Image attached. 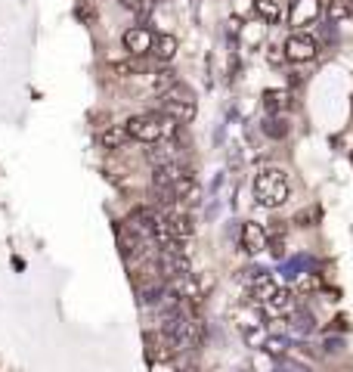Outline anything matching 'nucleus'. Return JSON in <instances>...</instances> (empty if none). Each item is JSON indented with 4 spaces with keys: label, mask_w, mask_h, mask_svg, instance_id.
<instances>
[{
    "label": "nucleus",
    "mask_w": 353,
    "mask_h": 372,
    "mask_svg": "<svg viewBox=\"0 0 353 372\" xmlns=\"http://www.w3.org/2000/svg\"><path fill=\"white\" fill-rule=\"evenodd\" d=\"M177 121L171 115H164L161 109L158 112H143V115H134L124 121V131L127 137L136 140V143H161V140H174L177 134Z\"/></svg>",
    "instance_id": "obj_1"
},
{
    "label": "nucleus",
    "mask_w": 353,
    "mask_h": 372,
    "mask_svg": "<svg viewBox=\"0 0 353 372\" xmlns=\"http://www.w3.org/2000/svg\"><path fill=\"white\" fill-rule=\"evenodd\" d=\"M251 189H254V202L261 208H282L291 196V180L282 168H264L257 171Z\"/></svg>",
    "instance_id": "obj_2"
},
{
    "label": "nucleus",
    "mask_w": 353,
    "mask_h": 372,
    "mask_svg": "<svg viewBox=\"0 0 353 372\" xmlns=\"http://www.w3.org/2000/svg\"><path fill=\"white\" fill-rule=\"evenodd\" d=\"M158 106H161L164 115H171L177 124H189V121L196 118V109H199L196 93L186 87V84H180V81L171 84V87L161 93V103H158Z\"/></svg>",
    "instance_id": "obj_3"
},
{
    "label": "nucleus",
    "mask_w": 353,
    "mask_h": 372,
    "mask_svg": "<svg viewBox=\"0 0 353 372\" xmlns=\"http://www.w3.org/2000/svg\"><path fill=\"white\" fill-rule=\"evenodd\" d=\"M285 59L288 62H310L319 56V44H316V38H310L304 31H294L291 38L285 41Z\"/></svg>",
    "instance_id": "obj_4"
},
{
    "label": "nucleus",
    "mask_w": 353,
    "mask_h": 372,
    "mask_svg": "<svg viewBox=\"0 0 353 372\" xmlns=\"http://www.w3.org/2000/svg\"><path fill=\"white\" fill-rule=\"evenodd\" d=\"M121 41H124V50L131 56H146V53H152L155 31H152V28H146V25H134V28H127Z\"/></svg>",
    "instance_id": "obj_5"
},
{
    "label": "nucleus",
    "mask_w": 353,
    "mask_h": 372,
    "mask_svg": "<svg viewBox=\"0 0 353 372\" xmlns=\"http://www.w3.org/2000/svg\"><path fill=\"white\" fill-rule=\"evenodd\" d=\"M146 159L152 168H168V164H183V152H180L177 143L161 140V143H149Z\"/></svg>",
    "instance_id": "obj_6"
},
{
    "label": "nucleus",
    "mask_w": 353,
    "mask_h": 372,
    "mask_svg": "<svg viewBox=\"0 0 353 372\" xmlns=\"http://www.w3.org/2000/svg\"><path fill=\"white\" fill-rule=\"evenodd\" d=\"M322 3L319 0H291V10H288V25L291 28H307L319 19Z\"/></svg>",
    "instance_id": "obj_7"
},
{
    "label": "nucleus",
    "mask_w": 353,
    "mask_h": 372,
    "mask_svg": "<svg viewBox=\"0 0 353 372\" xmlns=\"http://www.w3.org/2000/svg\"><path fill=\"white\" fill-rule=\"evenodd\" d=\"M266 242H270V236L261 224H254V220H245L242 230H239V245L245 255H261L266 248Z\"/></svg>",
    "instance_id": "obj_8"
},
{
    "label": "nucleus",
    "mask_w": 353,
    "mask_h": 372,
    "mask_svg": "<svg viewBox=\"0 0 353 372\" xmlns=\"http://www.w3.org/2000/svg\"><path fill=\"white\" fill-rule=\"evenodd\" d=\"M146 357H149V363H164V360H171L174 357V345H171V338L168 335H155V332H146Z\"/></svg>",
    "instance_id": "obj_9"
},
{
    "label": "nucleus",
    "mask_w": 353,
    "mask_h": 372,
    "mask_svg": "<svg viewBox=\"0 0 353 372\" xmlns=\"http://www.w3.org/2000/svg\"><path fill=\"white\" fill-rule=\"evenodd\" d=\"M177 38L174 34H155V44H152V56L158 62H171L177 56Z\"/></svg>",
    "instance_id": "obj_10"
},
{
    "label": "nucleus",
    "mask_w": 353,
    "mask_h": 372,
    "mask_svg": "<svg viewBox=\"0 0 353 372\" xmlns=\"http://www.w3.org/2000/svg\"><path fill=\"white\" fill-rule=\"evenodd\" d=\"M282 10H285V0H254V13L266 25L279 22V19H282Z\"/></svg>",
    "instance_id": "obj_11"
},
{
    "label": "nucleus",
    "mask_w": 353,
    "mask_h": 372,
    "mask_svg": "<svg viewBox=\"0 0 353 372\" xmlns=\"http://www.w3.org/2000/svg\"><path fill=\"white\" fill-rule=\"evenodd\" d=\"M276 289H279V285L273 282L270 276H257V282L251 285V301H254V304H270V298L276 295Z\"/></svg>",
    "instance_id": "obj_12"
},
{
    "label": "nucleus",
    "mask_w": 353,
    "mask_h": 372,
    "mask_svg": "<svg viewBox=\"0 0 353 372\" xmlns=\"http://www.w3.org/2000/svg\"><path fill=\"white\" fill-rule=\"evenodd\" d=\"M326 16L331 22H347V19H353V0H329Z\"/></svg>",
    "instance_id": "obj_13"
},
{
    "label": "nucleus",
    "mask_w": 353,
    "mask_h": 372,
    "mask_svg": "<svg viewBox=\"0 0 353 372\" xmlns=\"http://www.w3.org/2000/svg\"><path fill=\"white\" fill-rule=\"evenodd\" d=\"M131 140L124 131V124H115V127H106L103 134H99V143H103V149H121L124 143Z\"/></svg>",
    "instance_id": "obj_14"
},
{
    "label": "nucleus",
    "mask_w": 353,
    "mask_h": 372,
    "mask_svg": "<svg viewBox=\"0 0 353 372\" xmlns=\"http://www.w3.org/2000/svg\"><path fill=\"white\" fill-rule=\"evenodd\" d=\"M270 307L273 313H294V307H298V301H294V295L288 289H276V295L270 298Z\"/></svg>",
    "instance_id": "obj_15"
},
{
    "label": "nucleus",
    "mask_w": 353,
    "mask_h": 372,
    "mask_svg": "<svg viewBox=\"0 0 353 372\" xmlns=\"http://www.w3.org/2000/svg\"><path fill=\"white\" fill-rule=\"evenodd\" d=\"M264 134H266V137H273V140H282V137H288V121H285L282 115L266 118V121H264Z\"/></svg>",
    "instance_id": "obj_16"
},
{
    "label": "nucleus",
    "mask_w": 353,
    "mask_h": 372,
    "mask_svg": "<svg viewBox=\"0 0 353 372\" xmlns=\"http://www.w3.org/2000/svg\"><path fill=\"white\" fill-rule=\"evenodd\" d=\"M264 106L270 112H282L285 106H288V93L285 90H266L264 93Z\"/></svg>",
    "instance_id": "obj_17"
},
{
    "label": "nucleus",
    "mask_w": 353,
    "mask_h": 372,
    "mask_svg": "<svg viewBox=\"0 0 353 372\" xmlns=\"http://www.w3.org/2000/svg\"><path fill=\"white\" fill-rule=\"evenodd\" d=\"M112 71H118L121 78H127V75H136V71H143V62H140V56H134V59H127V62H115Z\"/></svg>",
    "instance_id": "obj_18"
},
{
    "label": "nucleus",
    "mask_w": 353,
    "mask_h": 372,
    "mask_svg": "<svg viewBox=\"0 0 353 372\" xmlns=\"http://www.w3.org/2000/svg\"><path fill=\"white\" fill-rule=\"evenodd\" d=\"M171 84H177V71L164 69V71H158V75H155V90H158V93H164V90L171 87Z\"/></svg>",
    "instance_id": "obj_19"
},
{
    "label": "nucleus",
    "mask_w": 353,
    "mask_h": 372,
    "mask_svg": "<svg viewBox=\"0 0 353 372\" xmlns=\"http://www.w3.org/2000/svg\"><path fill=\"white\" fill-rule=\"evenodd\" d=\"M124 10H131V13H136V16H146L149 13V0H118Z\"/></svg>",
    "instance_id": "obj_20"
},
{
    "label": "nucleus",
    "mask_w": 353,
    "mask_h": 372,
    "mask_svg": "<svg viewBox=\"0 0 353 372\" xmlns=\"http://www.w3.org/2000/svg\"><path fill=\"white\" fill-rule=\"evenodd\" d=\"M266 248H273V255H282L285 252V242L282 239H273V242H266Z\"/></svg>",
    "instance_id": "obj_21"
}]
</instances>
